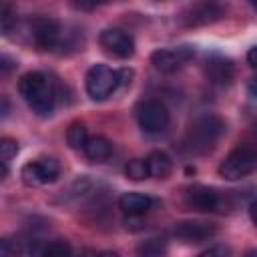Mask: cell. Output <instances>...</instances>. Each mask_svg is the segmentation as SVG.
<instances>
[{"instance_id": "1", "label": "cell", "mask_w": 257, "mask_h": 257, "mask_svg": "<svg viewBox=\"0 0 257 257\" xmlns=\"http://www.w3.org/2000/svg\"><path fill=\"white\" fill-rule=\"evenodd\" d=\"M18 90L26 104L40 116H46L52 112L54 102H56V90L50 82V78L44 72H26L18 80Z\"/></svg>"}, {"instance_id": "2", "label": "cell", "mask_w": 257, "mask_h": 257, "mask_svg": "<svg viewBox=\"0 0 257 257\" xmlns=\"http://www.w3.org/2000/svg\"><path fill=\"white\" fill-rule=\"evenodd\" d=\"M223 133H225L223 118H219L217 114L199 116L189 126L185 141H183V149L191 155H205L217 145V141L223 137Z\"/></svg>"}, {"instance_id": "3", "label": "cell", "mask_w": 257, "mask_h": 257, "mask_svg": "<svg viewBox=\"0 0 257 257\" xmlns=\"http://www.w3.org/2000/svg\"><path fill=\"white\" fill-rule=\"evenodd\" d=\"M26 32L30 36V42L38 46L40 50H56L64 44L62 26L46 16H34L26 22Z\"/></svg>"}, {"instance_id": "4", "label": "cell", "mask_w": 257, "mask_h": 257, "mask_svg": "<svg viewBox=\"0 0 257 257\" xmlns=\"http://www.w3.org/2000/svg\"><path fill=\"white\" fill-rule=\"evenodd\" d=\"M84 86L92 100H104L118 88V70L106 64H94L86 72Z\"/></svg>"}, {"instance_id": "5", "label": "cell", "mask_w": 257, "mask_h": 257, "mask_svg": "<svg viewBox=\"0 0 257 257\" xmlns=\"http://www.w3.org/2000/svg\"><path fill=\"white\" fill-rule=\"evenodd\" d=\"M255 169H257V153L251 147H237L219 165V175L227 181H237L241 177H247Z\"/></svg>"}, {"instance_id": "6", "label": "cell", "mask_w": 257, "mask_h": 257, "mask_svg": "<svg viewBox=\"0 0 257 257\" xmlns=\"http://www.w3.org/2000/svg\"><path fill=\"white\" fill-rule=\"evenodd\" d=\"M137 122L147 135H161L167 131L171 122V114L161 100L149 98L137 106Z\"/></svg>"}, {"instance_id": "7", "label": "cell", "mask_w": 257, "mask_h": 257, "mask_svg": "<svg viewBox=\"0 0 257 257\" xmlns=\"http://www.w3.org/2000/svg\"><path fill=\"white\" fill-rule=\"evenodd\" d=\"M183 201L191 211L199 213H215L223 211V195L207 185H191L183 193Z\"/></svg>"}, {"instance_id": "8", "label": "cell", "mask_w": 257, "mask_h": 257, "mask_svg": "<svg viewBox=\"0 0 257 257\" xmlns=\"http://www.w3.org/2000/svg\"><path fill=\"white\" fill-rule=\"evenodd\" d=\"M60 175V165L56 159H36L22 167L20 177L28 187H38L56 181Z\"/></svg>"}, {"instance_id": "9", "label": "cell", "mask_w": 257, "mask_h": 257, "mask_svg": "<svg viewBox=\"0 0 257 257\" xmlns=\"http://www.w3.org/2000/svg\"><path fill=\"white\" fill-rule=\"evenodd\" d=\"M195 56V48L185 44V46H175V48H159L151 54V62L157 70L161 72H175L183 68L191 58Z\"/></svg>"}, {"instance_id": "10", "label": "cell", "mask_w": 257, "mask_h": 257, "mask_svg": "<svg viewBox=\"0 0 257 257\" xmlns=\"http://www.w3.org/2000/svg\"><path fill=\"white\" fill-rule=\"evenodd\" d=\"M102 50L110 56H116V58H128L133 56L135 52V40L128 32L120 30V28H106L100 32V38H98Z\"/></svg>"}, {"instance_id": "11", "label": "cell", "mask_w": 257, "mask_h": 257, "mask_svg": "<svg viewBox=\"0 0 257 257\" xmlns=\"http://www.w3.org/2000/svg\"><path fill=\"white\" fill-rule=\"evenodd\" d=\"M173 233L183 243H203V241H209L217 233V227L205 221H181L175 225Z\"/></svg>"}, {"instance_id": "12", "label": "cell", "mask_w": 257, "mask_h": 257, "mask_svg": "<svg viewBox=\"0 0 257 257\" xmlns=\"http://www.w3.org/2000/svg\"><path fill=\"white\" fill-rule=\"evenodd\" d=\"M223 16V8L219 4H213V2H203V4H195L191 6L183 20L185 24L189 26H201V24H211L215 20H219Z\"/></svg>"}, {"instance_id": "13", "label": "cell", "mask_w": 257, "mask_h": 257, "mask_svg": "<svg viewBox=\"0 0 257 257\" xmlns=\"http://www.w3.org/2000/svg\"><path fill=\"white\" fill-rule=\"evenodd\" d=\"M155 203H157V201H155L153 197L143 195V193H135V191L122 193L120 199H118L120 211H122L124 215H128V217H141V215L149 213Z\"/></svg>"}, {"instance_id": "14", "label": "cell", "mask_w": 257, "mask_h": 257, "mask_svg": "<svg viewBox=\"0 0 257 257\" xmlns=\"http://www.w3.org/2000/svg\"><path fill=\"white\" fill-rule=\"evenodd\" d=\"M205 74L211 82L225 86L233 80V62L225 56H211V58H207Z\"/></svg>"}, {"instance_id": "15", "label": "cell", "mask_w": 257, "mask_h": 257, "mask_svg": "<svg viewBox=\"0 0 257 257\" xmlns=\"http://www.w3.org/2000/svg\"><path fill=\"white\" fill-rule=\"evenodd\" d=\"M82 151H84V155L90 161H104V159H108L112 155V143L106 137L96 135V137H90L86 141V145H84Z\"/></svg>"}, {"instance_id": "16", "label": "cell", "mask_w": 257, "mask_h": 257, "mask_svg": "<svg viewBox=\"0 0 257 257\" xmlns=\"http://www.w3.org/2000/svg\"><path fill=\"white\" fill-rule=\"evenodd\" d=\"M147 165H149V175L155 179H167L171 175V169H173L171 157L163 151H153L147 157Z\"/></svg>"}, {"instance_id": "17", "label": "cell", "mask_w": 257, "mask_h": 257, "mask_svg": "<svg viewBox=\"0 0 257 257\" xmlns=\"http://www.w3.org/2000/svg\"><path fill=\"white\" fill-rule=\"evenodd\" d=\"M167 241L161 239V237H153V239H147L143 241L139 247H137V255L139 257H167Z\"/></svg>"}, {"instance_id": "18", "label": "cell", "mask_w": 257, "mask_h": 257, "mask_svg": "<svg viewBox=\"0 0 257 257\" xmlns=\"http://www.w3.org/2000/svg\"><path fill=\"white\" fill-rule=\"evenodd\" d=\"M88 133H86V126L82 122H72L66 131V141L72 149H84L86 141H88Z\"/></svg>"}, {"instance_id": "19", "label": "cell", "mask_w": 257, "mask_h": 257, "mask_svg": "<svg viewBox=\"0 0 257 257\" xmlns=\"http://www.w3.org/2000/svg\"><path fill=\"white\" fill-rule=\"evenodd\" d=\"M124 175L131 179V181H143L149 175V165H147V159H131L126 165H124Z\"/></svg>"}, {"instance_id": "20", "label": "cell", "mask_w": 257, "mask_h": 257, "mask_svg": "<svg viewBox=\"0 0 257 257\" xmlns=\"http://www.w3.org/2000/svg\"><path fill=\"white\" fill-rule=\"evenodd\" d=\"M18 155V143L12 139H2L0 141V157H2V175H8V167L10 161Z\"/></svg>"}, {"instance_id": "21", "label": "cell", "mask_w": 257, "mask_h": 257, "mask_svg": "<svg viewBox=\"0 0 257 257\" xmlns=\"http://www.w3.org/2000/svg\"><path fill=\"white\" fill-rule=\"evenodd\" d=\"M40 257H72V249H70L68 241H64V239H54V241H50V243L42 249Z\"/></svg>"}, {"instance_id": "22", "label": "cell", "mask_w": 257, "mask_h": 257, "mask_svg": "<svg viewBox=\"0 0 257 257\" xmlns=\"http://www.w3.org/2000/svg\"><path fill=\"white\" fill-rule=\"evenodd\" d=\"M0 20H2V32L4 34H10L12 32V26H16V16L12 12V8L8 4H2L0 8Z\"/></svg>"}, {"instance_id": "23", "label": "cell", "mask_w": 257, "mask_h": 257, "mask_svg": "<svg viewBox=\"0 0 257 257\" xmlns=\"http://www.w3.org/2000/svg\"><path fill=\"white\" fill-rule=\"evenodd\" d=\"M199 257H227V249L221 247V245H217V247H211V249L203 251Z\"/></svg>"}, {"instance_id": "24", "label": "cell", "mask_w": 257, "mask_h": 257, "mask_svg": "<svg viewBox=\"0 0 257 257\" xmlns=\"http://www.w3.org/2000/svg\"><path fill=\"white\" fill-rule=\"evenodd\" d=\"M131 78H133V70H131V68H122V70H118V86H126V84H131Z\"/></svg>"}, {"instance_id": "25", "label": "cell", "mask_w": 257, "mask_h": 257, "mask_svg": "<svg viewBox=\"0 0 257 257\" xmlns=\"http://www.w3.org/2000/svg\"><path fill=\"white\" fill-rule=\"evenodd\" d=\"M0 257H12V249H10L8 239H2V243H0Z\"/></svg>"}, {"instance_id": "26", "label": "cell", "mask_w": 257, "mask_h": 257, "mask_svg": "<svg viewBox=\"0 0 257 257\" xmlns=\"http://www.w3.org/2000/svg\"><path fill=\"white\" fill-rule=\"evenodd\" d=\"M247 62H249V66L257 68V46H253V48L247 52Z\"/></svg>"}, {"instance_id": "27", "label": "cell", "mask_w": 257, "mask_h": 257, "mask_svg": "<svg viewBox=\"0 0 257 257\" xmlns=\"http://www.w3.org/2000/svg\"><path fill=\"white\" fill-rule=\"evenodd\" d=\"M247 90H249V94H251L253 98H257V76H253V78L249 80V84H247Z\"/></svg>"}, {"instance_id": "28", "label": "cell", "mask_w": 257, "mask_h": 257, "mask_svg": "<svg viewBox=\"0 0 257 257\" xmlns=\"http://www.w3.org/2000/svg\"><path fill=\"white\" fill-rule=\"evenodd\" d=\"M249 217H251V221H253V225L257 227V199L249 205Z\"/></svg>"}, {"instance_id": "29", "label": "cell", "mask_w": 257, "mask_h": 257, "mask_svg": "<svg viewBox=\"0 0 257 257\" xmlns=\"http://www.w3.org/2000/svg\"><path fill=\"white\" fill-rule=\"evenodd\" d=\"M6 114H8V98L2 96V116H6Z\"/></svg>"}, {"instance_id": "30", "label": "cell", "mask_w": 257, "mask_h": 257, "mask_svg": "<svg viewBox=\"0 0 257 257\" xmlns=\"http://www.w3.org/2000/svg\"><path fill=\"white\" fill-rule=\"evenodd\" d=\"M98 257H120V255H118L116 251H102Z\"/></svg>"}, {"instance_id": "31", "label": "cell", "mask_w": 257, "mask_h": 257, "mask_svg": "<svg viewBox=\"0 0 257 257\" xmlns=\"http://www.w3.org/2000/svg\"><path fill=\"white\" fill-rule=\"evenodd\" d=\"M243 257H257V249H251V251H247Z\"/></svg>"}, {"instance_id": "32", "label": "cell", "mask_w": 257, "mask_h": 257, "mask_svg": "<svg viewBox=\"0 0 257 257\" xmlns=\"http://www.w3.org/2000/svg\"><path fill=\"white\" fill-rule=\"evenodd\" d=\"M255 8H257V4H255Z\"/></svg>"}]
</instances>
